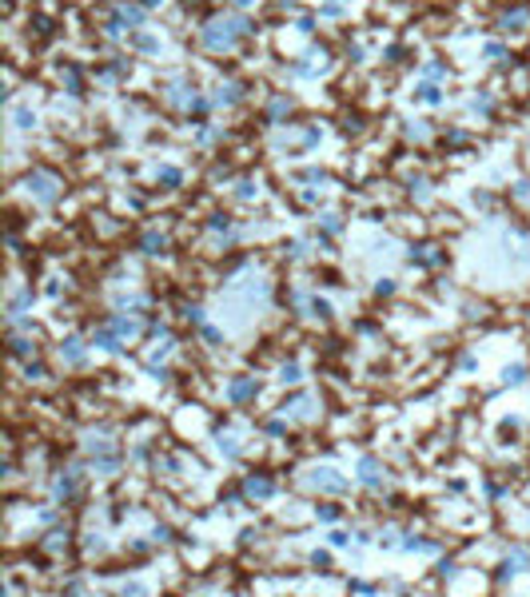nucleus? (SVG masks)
<instances>
[{"label":"nucleus","mask_w":530,"mask_h":597,"mask_svg":"<svg viewBox=\"0 0 530 597\" xmlns=\"http://www.w3.org/2000/svg\"><path fill=\"white\" fill-rule=\"evenodd\" d=\"M363 478H367V482H375V478H379V470H375L371 462H363Z\"/></svg>","instance_id":"1"}]
</instances>
